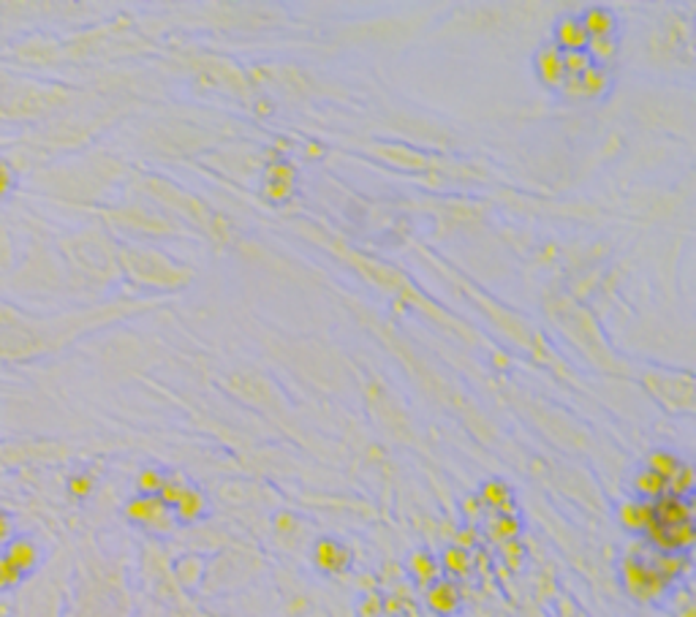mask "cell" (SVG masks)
<instances>
[{"mask_svg":"<svg viewBox=\"0 0 696 617\" xmlns=\"http://www.w3.org/2000/svg\"><path fill=\"white\" fill-rule=\"evenodd\" d=\"M17 188V174L9 161L0 158V198H6Z\"/></svg>","mask_w":696,"mask_h":617,"instance_id":"484cf974","label":"cell"},{"mask_svg":"<svg viewBox=\"0 0 696 617\" xmlns=\"http://www.w3.org/2000/svg\"><path fill=\"white\" fill-rule=\"evenodd\" d=\"M585 31H587V39H607V36H615V28H618V20L610 9L604 6H593L587 9L585 14H579Z\"/></svg>","mask_w":696,"mask_h":617,"instance_id":"9a60e30c","label":"cell"},{"mask_svg":"<svg viewBox=\"0 0 696 617\" xmlns=\"http://www.w3.org/2000/svg\"><path fill=\"white\" fill-rule=\"evenodd\" d=\"M680 457L677 454H672L669 449H653L650 454H648V460H645V468L648 471H653V473H658L664 481H669L677 471H680Z\"/></svg>","mask_w":696,"mask_h":617,"instance_id":"44dd1931","label":"cell"},{"mask_svg":"<svg viewBox=\"0 0 696 617\" xmlns=\"http://www.w3.org/2000/svg\"><path fill=\"white\" fill-rule=\"evenodd\" d=\"M425 601L430 606L433 614L438 617H452L460 604H463V593H460V585L449 577H438L433 585H427V593H425Z\"/></svg>","mask_w":696,"mask_h":617,"instance_id":"5b68a950","label":"cell"},{"mask_svg":"<svg viewBox=\"0 0 696 617\" xmlns=\"http://www.w3.org/2000/svg\"><path fill=\"white\" fill-rule=\"evenodd\" d=\"M383 612V601L378 595H365L362 604H359V614L362 617H378Z\"/></svg>","mask_w":696,"mask_h":617,"instance_id":"83f0119b","label":"cell"},{"mask_svg":"<svg viewBox=\"0 0 696 617\" xmlns=\"http://www.w3.org/2000/svg\"><path fill=\"white\" fill-rule=\"evenodd\" d=\"M479 544V533H476V528H463L457 536H454V547H460V550H473Z\"/></svg>","mask_w":696,"mask_h":617,"instance_id":"f1b7e54d","label":"cell"},{"mask_svg":"<svg viewBox=\"0 0 696 617\" xmlns=\"http://www.w3.org/2000/svg\"><path fill=\"white\" fill-rule=\"evenodd\" d=\"M523 533V523L517 514H492L489 523H487V536L495 544H509L517 542Z\"/></svg>","mask_w":696,"mask_h":617,"instance_id":"2e32d148","label":"cell"},{"mask_svg":"<svg viewBox=\"0 0 696 617\" xmlns=\"http://www.w3.org/2000/svg\"><path fill=\"white\" fill-rule=\"evenodd\" d=\"M618 520L626 531L631 533H645L656 520H653V503H645V500H626L621 508H618Z\"/></svg>","mask_w":696,"mask_h":617,"instance_id":"4fadbf2b","label":"cell"},{"mask_svg":"<svg viewBox=\"0 0 696 617\" xmlns=\"http://www.w3.org/2000/svg\"><path fill=\"white\" fill-rule=\"evenodd\" d=\"M693 484H696V476H693V468L691 465H680V471L666 481V492L672 495H680V498H691L693 492Z\"/></svg>","mask_w":696,"mask_h":617,"instance_id":"603a6c76","label":"cell"},{"mask_svg":"<svg viewBox=\"0 0 696 617\" xmlns=\"http://www.w3.org/2000/svg\"><path fill=\"white\" fill-rule=\"evenodd\" d=\"M631 487H634V492H637V500H645V503H653V500H658L661 495H666V481H664L658 473L648 471V468H639V471L634 473Z\"/></svg>","mask_w":696,"mask_h":617,"instance_id":"ac0fdd59","label":"cell"},{"mask_svg":"<svg viewBox=\"0 0 696 617\" xmlns=\"http://www.w3.org/2000/svg\"><path fill=\"white\" fill-rule=\"evenodd\" d=\"M409 574L414 577V582H419L422 587L433 585L441 577V566L438 558L427 550H417L409 555Z\"/></svg>","mask_w":696,"mask_h":617,"instance_id":"e0dca14e","label":"cell"},{"mask_svg":"<svg viewBox=\"0 0 696 617\" xmlns=\"http://www.w3.org/2000/svg\"><path fill=\"white\" fill-rule=\"evenodd\" d=\"M621 585L637 604H658L669 595V582L650 566L645 555H629L621 563Z\"/></svg>","mask_w":696,"mask_h":617,"instance_id":"6da1fadb","label":"cell"},{"mask_svg":"<svg viewBox=\"0 0 696 617\" xmlns=\"http://www.w3.org/2000/svg\"><path fill=\"white\" fill-rule=\"evenodd\" d=\"M677 617H693V604L688 601V604H685V606H683V609L677 612Z\"/></svg>","mask_w":696,"mask_h":617,"instance_id":"e575fe53","label":"cell"},{"mask_svg":"<svg viewBox=\"0 0 696 617\" xmlns=\"http://www.w3.org/2000/svg\"><path fill=\"white\" fill-rule=\"evenodd\" d=\"M313 563L324 574H346L351 569V550L338 539H319L313 547Z\"/></svg>","mask_w":696,"mask_h":617,"instance_id":"8992f818","label":"cell"},{"mask_svg":"<svg viewBox=\"0 0 696 617\" xmlns=\"http://www.w3.org/2000/svg\"><path fill=\"white\" fill-rule=\"evenodd\" d=\"M653 520L658 525H680V523H693V506L691 498H680V495H661L658 500H653Z\"/></svg>","mask_w":696,"mask_h":617,"instance_id":"52a82bcc","label":"cell"},{"mask_svg":"<svg viewBox=\"0 0 696 617\" xmlns=\"http://www.w3.org/2000/svg\"><path fill=\"white\" fill-rule=\"evenodd\" d=\"M476 498H479V503H481L484 508H489L492 514H517V508H515V492H512V487H509L507 481H501V479L484 481L481 489L476 492Z\"/></svg>","mask_w":696,"mask_h":617,"instance_id":"ba28073f","label":"cell"},{"mask_svg":"<svg viewBox=\"0 0 696 617\" xmlns=\"http://www.w3.org/2000/svg\"><path fill=\"white\" fill-rule=\"evenodd\" d=\"M126 517L153 533H169L177 525L172 508H166L155 495H137L134 500H128Z\"/></svg>","mask_w":696,"mask_h":617,"instance_id":"7a4b0ae2","label":"cell"},{"mask_svg":"<svg viewBox=\"0 0 696 617\" xmlns=\"http://www.w3.org/2000/svg\"><path fill=\"white\" fill-rule=\"evenodd\" d=\"M174 574H177V579H180L182 587L193 590L198 582L205 579V560L198 558V555H185L182 560H177Z\"/></svg>","mask_w":696,"mask_h":617,"instance_id":"ffe728a7","label":"cell"},{"mask_svg":"<svg viewBox=\"0 0 696 617\" xmlns=\"http://www.w3.org/2000/svg\"><path fill=\"white\" fill-rule=\"evenodd\" d=\"M536 74L539 79L552 87V90H560L563 82H566V66H563V52L555 47V44H547L536 52Z\"/></svg>","mask_w":696,"mask_h":617,"instance_id":"9c48e42d","label":"cell"},{"mask_svg":"<svg viewBox=\"0 0 696 617\" xmlns=\"http://www.w3.org/2000/svg\"><path fill=\"white\" fill-rule=\"evenodd\" d=\"M552 44L560 52H579L587 49V31L579 17H560L552 31Z\"/></svg>","mask_w":696,"mask_h":617,"instance_id":"30bf717a","label":"cell"},{"mask_svg":"<svg viewBox=\"0 0 696 617\" xmlns=\"http://www.w3.org/2000/svg\"><path fill=\"white\" fill-rule=\"evenodd\" d=\"M294 525H296V520L291 517V514H278V517H275V531L283 533V536L294 533Z\"/></svg>","mask_w":696,"mask_h":617,"instance_id":"4dcf8cb0","label":"cell"},{"mask_svg":"<svg viewBox=\"0 0 696 617\" xmlns=\"http://www.w3.org/2000/svg\"><path fill=\"white\" fill-rule=\"evenodd\" d=\"M585 52L590 55L593 66L607 68V66L615 60V55H618V41H615V36H607V39H587V49H585Z\"/></svg>","mask_w":696,"mask_h":617,"instance_id":"7402d4cb","label":"cell"},{"mask_svg":"<svg viewBox=\"0 0 696 617\" xmlns=\"http://www.w3.org/2000/svg\"><path fill=\"white\" fill-rule=\"evenodd\" d=\"M463 508H465V514H471V517H473V514H481V503H479V498L473 495V498H468L465 503H463Z\"/></svg>","mask_w":696,"mask_h":617,"instance_id":"836d02e7","label":"cell"},{"mask_svg":"<svg viewBox=\"0 0 696 617\" xmlns=\"http://www.w3.org/2000/svg\"><path fill=\"white\" fill-rule=\"evenodd\" d=\"M610 90V74L607 68L593 66L585 74L577 76H566L560 93L571 101H593V98H602Z\"/></svg>","mask_w":696,"mask_h":617,"instance_id":"277c9868","label":"cell"},{"mask_svg":"<svg viewBox=\"0 0 696 617\" xmlns=\"http://www.w3.org/2000/svg\"><path fill=\"white\" fill-rule=\"evenodd\" d=\"M563 66H566V76H577V74H585L587 68H593V60L585 49L563 52Z\"/></svg>","mask_w":696,"mask_h":617,"instance_id":"d4e9b609","label":"cell"},{"mask_svg":"<svg viewBox=\"0 0 696 617\" xmlns=\"http://www.w3.org/2000/svg\"><path fill=\"white\" fill-rule=\"evenodd\" d=\"M17 579H20V577L6 566V560H4V558H0V587H9V585H14Z\"/></svg>","mask_w":696,"mask_h":617,"instance_id":"d6a6232c","label":"cell"},{"mask_svg":"<svg viewBox=\"0 0 696 617\" xmlns=\"http://www.w3.org/2000/svg\"><path fill=\"white\" fill-rule=\"evenodd\" d=\"M4 560L6 566L22 579L25 574H31L39 563V550L31 539H12L6 552H4Z\"/></svg>","mask_w":696,"mask_h":617,"instance_id":"7c38bea8","label":"cell"},{"mask_svg":"<svg viewBox=\"0 0 696 617\" xmlns=\"http://www.w3.org/2000/svg\"><path fill=\"white\" fill-rule=\"evenodd\" d=\"M438 566L449 574V579H465L473 571V555L468 550H460L452 544L449 550H444Z\"/></svg>","mask_w":696,"mask_h":617,"instance_id":"d6986e66","label":"cell"},{"mask_svg":"<svg viewBox=\"0 0 696 617\" xmlns=\"http://www.w3.org/2000/svg\"><path fill=\"white\" fill-rule=\"evenodd\" d=\"M501 552H504V558H507V563H509L512 569H520V566H523L525 550H523L520 539H517V542H509V544H501Z\"/></svg>","mask_w":696,"mask_h":617,"instance_id":"4316f807","label":"cell"},{"mask_svg":"<svg viewBox=\"0 0 696 617\" xmlns=\"http://www.w3.org/2000/svg\"><path fill=\"white\" fill-rule=\"evenodd\" d=\"M172 514H174V520L182 523V525L202 520L205 514H207V498H205V492L196 489L193 484H185L180 500L172 506Z\"/></svg>","mask_w":696,"mask_h":617,"instance_id":"8fae6325","label":"cell"},{"mask_svg":"<svg viewBox=\"0 0 696 617\" xmlns=\"http://www.w3.org/2000/svg\"><path fill=\"white\" fill-rule=\"evenodd\" d=\"M163 481H166V473H163V471H158V468H145V471L137 476V489H139V495H158L161 487H163Z\"/></svg>","mask_w":696,"mask_h":617,"instance_id":"cb8c5ba5","label":"cell"},{"mask_svg":"<svg viewBox=\"0 0 696 617\" xmlns=\"http://www.w3.org/2000/svg\"><path fill=\"white\" fill-rule=\"evenodd\" d=\"M90 489H93V479L90 476H74L71 479V492L76 495V498H84V495H90Z\"/></svg>","mask_w":696,"mask_h":617,"instance_id":"f546056e","label":"cell"},{"mask_svg":"<svg viewBox=\"0 0 696 617\" xmlns=\"http://www.w3.org/2000/svg\"><path fill=\"white\" fill-rule=\"evenodd\" d=\"M12 531H14V523L6 511H0V544L4 542H12Z\"/></svg>","mask_w":696,"mask_h":617,"instance_id":"1f68e13d","label":"cell"},{"mask_svg":"<svg viewBox=\"0 0 696 617\" xmlns=\"http://www.w3.org/2000/svg\"><path fill=\"white\" fill-rule=\"evenodd\" d=\"M642 536L653 547V552H685L688 555L696 542V528H693V523H680V525L653 523Z\"/></svg>","mask_w":696,"mask_h":617,"instance_id":"3957f363","label":"cell"},{"mask_svg":"<svg viewBox=\"0 0 696 617\" xmlns=\"http://www.w3.org/2000/svg\"><path fill=\"white\" fill-rule=\"evenodd\" d=\"M648 560H650V566H653L669 585H674V582H677L680 577H685L688 569H691V560H688L685 552H653Z\"/></svg>","mask_w":696,"mask_h":617,"instance_id":"5bb4252c","label":"cell"}]
</instances>
